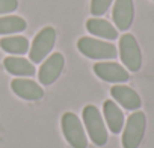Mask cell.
Segmentation results:
<instances>
[{
	"mask_svg": "<svg viewBox=\"0 0 154 148\" xmlns=\"http://www.w3.org/2000/svg\"><path fill=\"white\" fill-rule=\"evenodd\" d=\"M134 17L133 0H116L113 6V21L119 30L130 29Z\"/></svg>",
	"mask_w": 154,
	"mask_h": 148,
	"instance_id": "30bf717a",
	"label": "cell"
},
{
	"mask_svg": "<svg viewBox=\"0 0 154 148\" xmlns=\"http://www.w3.org/2000/svg\"><path fill=\"white\" fill-rule=\"evenodd\" d=\"M83 121H85V127L88 130V134L91 137V140L97 145V146H103L107 142V128L104 125L103 116L98 112V109L94 104H88L83 107Z\"/></svg>",
	"mask_w": 154,
	"mask_h": 148,
	"instance_id": "6da1fadb",
	"label": "cell"
},
{
	"mask_svg": "<svg viewBox=\"0 0 154 148\" xmlns=\"http://www.w3.org/2000/svg\"><path fill=\"white\" fill-rule=\"evenodd\" d=\"M3 65L8 72L14 76H23V77H30L35 74V66L30 60L24 57H17V56H9L3 60Z\"/></svg>",
	"mask_w": 154,
	"mask_h": 148,
	"instance_id": "4fadbf2b",
	"label": "cell"
},
{
	"mask_svg": "<svg viewBox=\"0 0 154 148\" xmlns=\"http://www.w3.org/2000/svg\"><path fill=\"white\" fill-rule=\"evenodd\" d=\"M11 88L20 98H24L29 101H36L42 98L44 95L42 88L30 79H14L11 82Z\"/></svg>",
	"mask_w": 154,
	"mask_h": 148,
	"instance_id": "8fae6325",
	"label": "cell"
},
{
	"mask_svg": "<svg viewBox=\"0 0 154 148\" xmlns=\"http://www.w3.org/2000/svg\"><path fill=\"white\" fill-rule=\"evenodd\" d=\"M77 48L82 54L91 59H115L118 51L116 47L106 41H98L95 38L83 36L77 42Z\"/></svg>",
	"mask_w": 154,
	"mask_h": 148,
	"instance_id": "277c9868",
	"label": "cell"
},
{
	"mask_svg": "<svg viewBox=\"0 0 154 148\" xmlns=\"http://www.w3.org/2000/svg\"><path fill=\"white\" fill-rule=\"evenodd\" d=\"M103 113H104V118H106L109 130L112 133H115V134L121 133V130L124 127V113L119 109V106L115 101L107 100L103 104Z\"/></svg>",
	"mask_w": 154,
	"mask_h": 148,
	"instance_id": "7c38bea8",
	"label": "cell"
},
{
	"mask_svg": "<svg viewBox=\"0 0 154 148\" xmlns=\"http://www.w3.org/2000/svg\"><path fill=\"white\" fill-rule=\"evenodd\" d=\"M62 131L66 139V142L72 148H86L88 146V137L85 134V128L75 113L65 112L60 119Z\"/></svg>",
	"mask_w": 154,
	"mask_h": 148,
	"instance_id": "7a4b0ae2",
	"label": "cell"
},
{
	"mask_svg": "<svg viewBox=\"0 0 154 148\" xmlns=\"http://www.w3.org/2000/svg\"><path fill=\"white\" fill-rule=\"evenodd\" d=\"M94 72L104 82L122 83L128 80V71L116 62H98L94 65Z\"/></svg>",
	"mask_w": 154,
	"mask_h": 148,
	"instance_id": "ba28073f",
	"label": "cell"
},
{
	"mask_svg": "<svg viewBox=\"0 0 154 148\" xmlns=\"http://www.w3.org/2000/svg\"><path fill=\"white\" fill-rule=\"evenodd\" d=\"M112 2H113V0H92V2H91V12H92V15L100 17V15L106 14V11L109 9Z\"/></svg>",
	"mask_w": 154,
	"mask_h": 148,
	"instance_id": "e0dca14e",
	"label": "cell"
},
{
	"mask_svg": "<svg viewBox=\"0 0 154 148\" xmlns=\"http://www.w3.org/2000/svg\"><path fill=\"white\" fill-rule=\"evenodd\" d=\"M145 127H146V118L145 113L137 110L133 112L122 131V146L124 148H137L143 139L145 134Z\"/></svg>",
	"mask_w": 154,
	"mask_h": 148,
	"instance_id": "3957f363",
	"label": "cell"
},
{
	"mask_svg": "<svg viewBox=\"0 0 154 148\" xmlns=\"http://www.w3.org/2000/svg\"><path fill=\"white\" fill-rule=\"evenodd\" d=\"M119 56L122 63L127 66V69L136 72L142 66V53L139 48V44L136 38L130 33H125L119 39Z\"/></svg>",
	"mask_w": 154,
	"mask_h": 148,
	"instance_id": "5b68a950",
	"label": "cell"
},
{
	"mask_svg": "<svg viewBox=\"0 0 154 148\" xmlns=\"http://www.w3.org/2000/svg\"><path fill=\"white\" fill-rule=\"evenodd\" d=\"M0 47L11 54H24L29 51V41L24 36H6L0 39Z\"/></svg>",
	"mask_w": 154,
	"mask_h": 148,
	"instance_id": "9a60e30c",
	"label": "cell"
},
{
	"mask_svg": "<svg viewBox=\"0 0 154 148\" xmlns=\"http://www.w3.org/2000/svg\"><path fill=\"white\" fill-rule=\"evenodd\" d=\"M18 8V0H0V14H9Z\"/></svg>",
	"mask_w": 154,
	"mask_h": 148,
	"instance_id": "ac0fdd59",
	"label": "cell"
},
{
	"mask_svg": "<svg viewBox=\"0 0 154 148\" xmlns=\"http://www.w3.org/2000/svg\"><path fill=\"white\" fill-rule=\"evenodd\" d=\"M65 65V59L60 53H53L47 57V60L41 65L39 72H38V79L42 85L48 86L51 83H54L57 80V77L60 76V72L63 69Z\"/></svg>",
	"mask_w": 154,
	"mask_h": 148,
	"instance_id": "52a82bcc",
	"label": "cell"
},
{
	"mask_svg": "<svg viewBox=\"0 0 154 148\" xmlns=\"http://www.w3.org/2000/svg\"><path fill=\"white\" fill-rule=\"evenodd\" d=\"M110 94L115 98V101H118L127 110H137L142 104L139 94L130 86H125V85H121V83L115 85V86H112Z\"/></svg>",
	"mask_w": 154,
	"mask_h": 148,
	"instance_id": "9c48e42d",
	"label": "cell"
},
{
	"mask_svg": "<svg viewBox=\"0 0 154 148\" xmlns=\"http://www.w3.org/2000/svg\"><path fill=\"white\" fill-rule=\"evenodd\" d=\"M56 42V30L53 27H44L33 39L30 50H29V57L32 62L39 63L44 60V57L48 56V53L53 50Z\"/></svg>",
	"mask_w": 154,
	"mask_h": 148,
	"instance_id": "8992f818",
	"label": "cell"
},
{
	"mask_svg": "<svg viewBox=\"0 0 154 148\" xmlns=\"http://www.w3.org/2000/svg\"><path fill=\"white\" fill-rule=\"evenodd\" d=\"M86 29L89 33L95 35V36H100V38H104V39H116L118 38V30L107 21V20H103V18H91L86 21Z\"/></svg>",
	"mask_w": 154,
	"mask_h": 148,
	"instance_id": "5bb4252c",
	"label": "cell"
},
{
	"mask_svg": "<svg viewBox=\"0 0 154 148\" xmlns=\"http://www.w3.org/2000/svg\"><path fill=\"white\" fill-rule=\"evenodd\" d=\"M26 27H27V23L24 21V18L18 15L0 17V35L18 33V32H23Z\"/></svg>",
	"mask_w": 154,
	"mask_h": 148,
	"instance_id": "2e32d148",
	"label": "cell"
}]
</instances>
